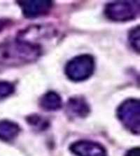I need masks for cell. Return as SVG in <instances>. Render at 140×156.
<instances>
[{"label":"cell","mask_w":140,"mask_h":156,"mask_svg":"<svg viewBox=\"0 0 140 156\" xmlns=\"http://www.w3.org/2000/svg\"><path fill=\"white\" fill-rule=\"evenodd\" d=\"M90 112V106L83 96H74L67 103V113L72 118H84L88 115Z\"/></svg>","instance_id":"7"},{"label":"cell","mask_w":140,"mask_h":156,"mask_svg":"<svg viewBox=\"0 0 140 156\" xmlns=\"http://www.w3.org/2000/svg\"><path fill=\"white\" fill-rule=\"evenodd\" d=\"M139 2L136 1H118L106 4L104 15L108 19L116 22L134 20L139 13Z\"/></svg>","instance_id":"3"},{"label":"cell","mask_w":140,"mask_h":156,"mask_svg":"<svg viewBox=\"0 0 140 156\" xmlns=\"http://www.w3.org/2000/svg\"><path fill=\"white\" fill-rule=\"evenodd\" d=\"M39 44L20 39L0 44V68L19 67L32 63L41 56Z\"/></svg>","instance_id":"1"},{"label":"cell","mask_w":140,"mask_h":156,"mask_svg":"<svg viewBox=\"0 0 140 156\" xmlns=\"http://www.w3.org/2000/svg\"><path fill=\"white\" fill-rule=\"evenodd\" d=\"M27 121L31 127L38 130H44L47 129L49 125V122L46 119L36 114L31 115L27 117Z\"/></svg>","instance_id":"10"},{"label":"cell","mask_w":140,"mask_h":156,"mask_svg":"<svg viewBox=\"0 0 140 156\" xmlns=\"http://www.w3.org/2000/svg\"><path fill=\"white\" fill-rule=\"evenodd\" d=\"M117 116L126 129L133 134H139L140 127L139 99L129 98L123 101L117 109Z\"/></svg>","instance_id":"4"},{"label":"cell","mask_w":140,"mask_h":156,"mask_svg":"<svg viewBox=\"0 0 140 156\" xmlns=\"http://www.w3.org/2000/svg\"><path fill=\"white\" fill-rule=\"evenodd\" d=\"M139 26L135 27L129 33V42L130 46L137 53L139 54Z\"/></svg>","instance_id":"12"},{"label":"cell","mask_w":140,"mask_h":156,"mask_svg":"<svg viewBox=\"0 0 140 156\" xmlns=\"http://www.w3.org/2000/svg\"><path fill=\"white\" fill-rule=\"evenodd\" d=\"M39 104L45 111H56L63 106V101L58 93L50 91L41 96Z\"/></svg>","instance_id":"8"},{"label":"cell","mask_w":140,"mask_h":156,"mask_svg":"<svg viewBox=\"0 0 140 156\" xmlns=\"http://www.w3.org/2000/svg\"><path fill=\"white\" fill-rule=\"evenodd\" d=\"M70 150L76 156H107L104 146L97 142L79 140L71 144Z\"/></svg>","instance_id":"6"},{"label":"cell","mask_w":140,"mask_h":156,"mask_svg":"<svg viewBox=\"0 0 140 156\" xmlns=\"http://www.w3.org/2000/svg\"><path fill=\"white\" fill-rule=\"evenodd\" d=\"M95 66V60L93 56L90 54L79 55L66 64L65 73L71 81L83 82L93 75Z\"/></svg>","instance_id":"2"},{"label":"cell","mask_w":140,"mask_h":156,"mask_svg":"<svg viewBox=\"0 0 140 156\" xmlns=\"http://www.w3.org/2000/svg\"><path fill=\"white\" fill-rule=\"evenodd\" d=\"M8 23L7 20H0V32H1L2 30H4V28L5 27H6Z\"/></svg>","instance_id":"14"},{"label":"cell","mask_w":140,"mask_h":156,"mask_svg":"<svg viewBox=\"0 0 140 156\" xmlns=\"http://www.w3.org/2000/svg\"><path fill=\"white\" fill-rule=\"evenodd\" d=\"M24 16L35 18L49 13L53 6V2L49 0H25L18 1Z\"/></svg>","instance_id":"5"},{"label":"cell","mask_w":140,"mask_h":156,"mask_svg":"<svg viewBox=\"0 0 140 156\" xmlns=\"http://www.w3.org/2000/svg\"><path fill=\"white\" fill-rule=\"evenodd\" d=\"M125 156H140L139 147H136L130 149L126 153Z\"/></svg>","instance_id":"13"},{"label":"cell","mask_w":140,"mask_h":156,"mask_svg":"<svg viewBox=\"0 0 140 156\" xmlns=\"http://www.w3.org/2000/svg\"><path fill=\"white\" fill-rule=\"evenodd\" d=\"M14 91V84L9 82L0 81V101L10 96Z\"/></svg>","instance_id":"11"},{"label":"cell","mask_w":140,"mask_h":156,"mask_svg":"<svg viewBox=\"0 0 140 156\" xmlns=\"http://www.w3.org/2000/svg\"><path fill=\"white\" fill-rule=\"evenodd\" d=\"M20 132V126L14 122L9 120L0 121V140L11 142L17 138Z\"/></svg>","instance_id":"9"}]
</instances>
